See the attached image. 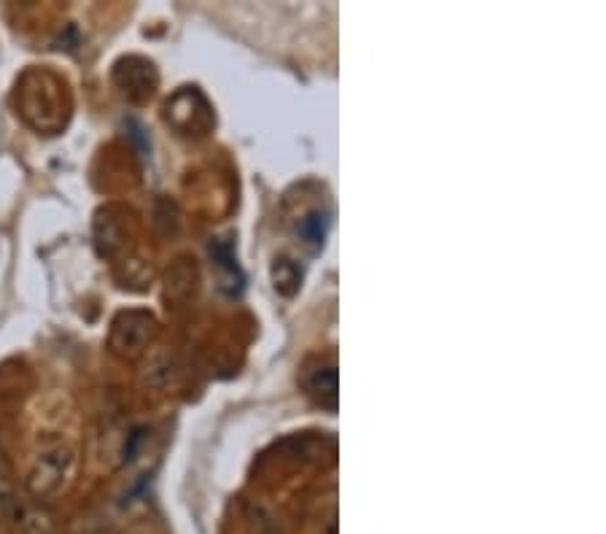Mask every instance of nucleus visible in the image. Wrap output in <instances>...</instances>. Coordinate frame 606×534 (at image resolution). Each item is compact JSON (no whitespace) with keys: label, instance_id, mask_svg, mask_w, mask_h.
I'll list each match as a JSON object with an SVG mask.
<instances>
[{"label":"nucleus","instance_id":"nucleus-1","mask_svg":"<svg viewBox=\"0 0 606 534\" xmlns=\"http://www.w3.org/2000/svg\"><path fill=\"white\" fill-rule=\"evenodd\" d=\"M73 464L71 448H62V445H54V448H46L36 456V462L27 472V489L30 494L38 499L52 497L62 489V483L68 478Z\"/></svg>","mask_w":606,"mask_h":534}]
</instances>
